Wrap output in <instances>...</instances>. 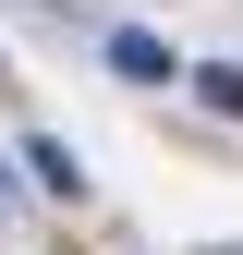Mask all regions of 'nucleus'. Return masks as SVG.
<instances>
[{"label": "nucleus", "instance_id": "7ed1b4c3", "mask_svg": "<svg viewBox=\"0 0 243 255\" xmlns=\"http://www.w3.org/2000/svg\"><path fill=\"white\" fill-rule=\"evenodd\" d=\"M195 98H207V110H231V122H243V73H231V61H207V73H195Z\"/></svg>", "mask_w": 243, "mask_h": 255}, {"label": "nucleus", "instance_id": "f257e3e1", "mask_svg": "<svg viewBox=\"0 0 243 255\" xmlns=\"http://www.w3.org/2000/svg\"><path fill=\"white\" fill-rule=\"evenodd\" d=\"M110 61H122V73H134V85H158V73H170L182 49L158 37V24H122V37H110Z\"/></svg>", "mask_w": 243, "mask_h": 255}, {"label": "nucleus", "instance_id": "f03ea898", "mask_svg": "<svg viewBox=\"0 0 243 255\" xmlns=\"http://www.w3.org/2000/svg\"><path fill=\"white\" fill-rule=\"evenodd\" d=\"M24 170H37L49 195H73V182H85V170H73V146H49V134H24Z\"/></svg>", "mask_w": 243, "mask_h": 255}]
</instances>
